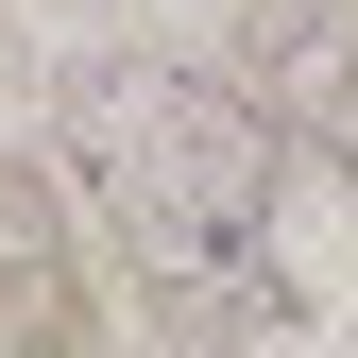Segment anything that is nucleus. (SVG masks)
Segmentation results:
<instances>
[{"mask_svg": "<svg viewBox=\"0 0 358 358\" xmlns=\"http://www.w3.org/2000/svg\"><path fill=\"white\" fill-rule=\"evenodd\" d=\"M69 171L171 307H256L273 324V120L239 85H205V69L69 85Z\"/></svg>", "mask_w": 358, "mask_h": 358, "instance_id": "f257e3e1", "label": "nucleus"}, {"mask_svg": "<svg viewBox=\"0 0 358 358\" xmlns=\"http://www.w3.org/2000/svg\"><path fill=\"white\" fill-rule=\"evenodd\" d=\"M256 120L307 137V154L358 188V17H341V0H307V17L273 34V103H256Z\"/></svg>", "mask_w": 358, "mask_h": 358, "instance_id": "f03ea898", "label": "nucleus"}]
</instances>
